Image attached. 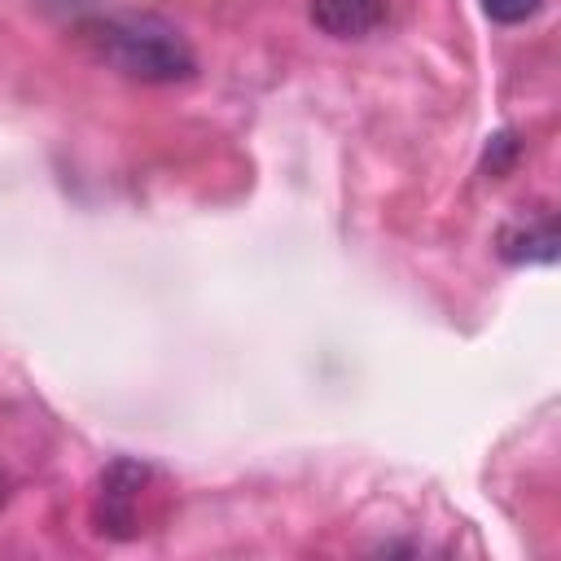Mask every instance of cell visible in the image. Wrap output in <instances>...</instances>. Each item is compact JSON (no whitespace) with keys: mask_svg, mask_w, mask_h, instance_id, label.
Masks as SVG:
<instances>
[{"mask_svg":"<svg viewBox=\"0 0 561 561\" xmlns=\"http://www.w3.org/2000/svg\"><path fill=\"white\" fill-rule=\"evenodd\" d=\"M79 39L88 44V53L96 61H105L110 70L140 79V83H175V79H188L197 66L188 39L149 13L92 18V22H83Z\"/></svg>","mask_w":561,"mask_h":561,"instance_id":"obj_1","label":"cell"},{"mask_svg":"<svg viewBox=\"0 0 561 561\" xmlns=\"http://www.w3.org/2000/svg\"><path fill=\"white\" fill-rule=\"evenodd\" d=\"M149 478L153 469L149 465H136V460H114L105 473H101V491H96V522L105 535H140L145 517H140V504H145V491H149Z\"/></svg>","mask_w":561,"mask_h":561,"instance_id":"obj_2","label":"cell"},{"mask_svg":"<svg viewBox=\"0 0 561 561\" xmlns=\"http://www.w3.org/2000/svg\"><path fill=\"white\" fill-rule=\"evenodd\" d=\"M311 22L333 39H364L381 22V0H311Z\"/></svg>","mask_w":561,"mask_h":561,"instance_id":"obj_3","label":"cell"},{"mask_svg":"<svg viewBox=\"0 0 561 561\" xmlns=\"http://www.w3.org/2000/svg\"><path fill=\"white\" fill-rule=\"evenodd\" d=\"M500 254L513 259V263H552L557 259V228H552V219L504 228L500 232Z\"/></svg>","mask_w":561,"mask_h":561,"instance_id":"obj_4","label":"cell"},{"mask_svg":"<svg viewBox=\"0 0 561 561\" xmlns=\"http://www.w3.org/2000/svg\"><path fill=\"white\" fill-rule=\"evenodd\" d=\"M539 4L543 0H482V9H486V18L491 22H526V18H535L539 13Z\"/></svg>","mask_w":561,"mask_h":561,"instance_id":"obj_5","label":"cell"},{"mask_svg":"<svg viewBox=\"0 0 561 561\" xmlns=\"http://www.w3.org/2000/svg\"><path fill=\"white\" fill-rule=\"evenodd\" d=\"M0 504H4V473H0Z\"/></svg>","mask_w":561,"mask_h":561,"instance_id":"obj_6","label":"cell"}]
</instances>
